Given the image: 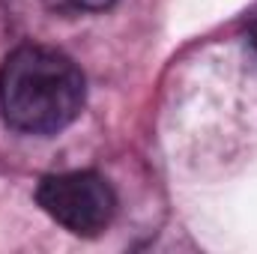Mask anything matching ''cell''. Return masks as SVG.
<instances>
[{"label": "cell", "instance_id": "6da1fadb", "mask_svg": "<svg viewBox=\"0 0 257 254\" xmlns=\"http://www.w3.org/2000/svg\"><path fill=\"white\" fill-rule=\"evenodd\" d=\"M84 99V72L57 48L21 45L3 60L0 111L15 132L57 135L78 120Z\"/></svg>", "mask_w": 257, "mask_h": 254}, {"label": "cell", "instance_id": "7a4b0ae2", "mask_svg": "<svg viewBox=\"0 0 257 254\" xmlns=\"http://www.w3.org/2000/svg\"><path fill=\"white\" fill-rule=\"evenodd\" d=\"M39 206L75 236H99L117 215V194L96 171L51 174L36 189Z\"/></svg>", "mask_w": 257, "mask_h": 254}, {"label": "cell", "instance_id": "3957f363", "mask_svg": "<svg viewBox=\"0 0 257 254\" xmlns=\"http://www.w3.org/2000/svg\"><path fill=\"white\" fill-rule=\"evenodd\" d=\"M51 9L69 12V15H81V12H105L111 9L117 0H45Z\"/></svg>", "mask_w": 257, "mask_h": 254}, {"label": "cell", "instance_id": "277c9868", "mask_svg": "<svg viewBox=\"0 0 257 254\" xmlns=\"http://www.w3.org/2000/svg\"><path fill=\"white\" fill-rule=\"evenodd\" d=\"M248 45L254 48V54H257V18L248 24Z\"/></svg>", "mask_w": 257, "mask_h": 254}]
</instances>
